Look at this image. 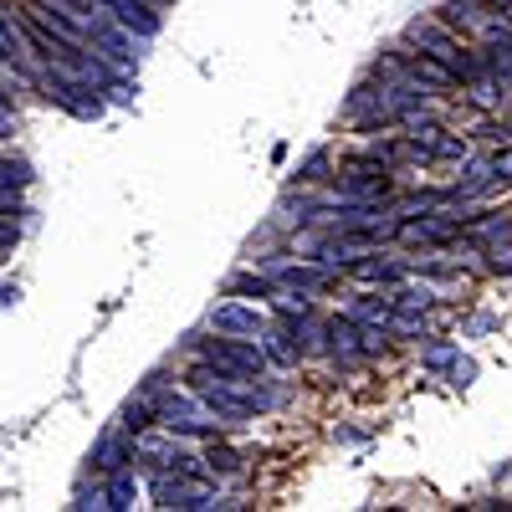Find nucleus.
Wrapping results in <instances>:
<instances>
[{"label": "nucleus", "mask_w": 512, "mask_h": 512, "mask_svg": "<svg viewBox=\"0 0 512 512\" xmlns=\"http://www.w3.org/2000/svg\"><path fill=\"white\" fill-rule=\"evenodd\" d=\"M200 359L216 364V369H226V374H262V369H267V349L246 344V338H236V333H231V338H205Z\"/></svg>", "instance_id": "1"}, {"label": "nucleus", "mask_w": 512, "mask_h": 512, "mask_svg": "<svg viewBox=\"0 0 512 512\" xmlns=\"http://www.w3.org/2000/svg\"><path fill=\"white\" fill-rule=\"evenodd\" d=\"M441 26H451V31H472V36H482V41L507 36V21H502L497 11L477 6V0H451V6H441Z\"/></svg>", "instance_id": "2"}, {"label": "nucleus", "mask_w": 512, "mask_h": 512, "mask_svg": "<svg viewBox=\"0 0 512 512\" xmlns=\"http://www.w3.org/2000/svg\"><path fill=\"white\" fill-rule=\"evenodd\" d=\"M154 502H159V507H180V512L216 507V497H210L205 487H190L185 472H159V477H154Z\"/></svg>", "instance_id": "3"}, {"label": "nucleus", "mask_w": 512, "mask_h": 512, "mask_svg": "<svg viewBox=\"0 0 512 512\" xmlns=\"http://www.w3.org/2000/svg\"><path fill=\"white\" fill-rule=\"evenodd\" d=\"M210 328L236 333V338H262L267 318H262V308H251V303H221L216 313H210Z\"/></svg>", "instance_id": "4"}, {"label": "nucleus", "mask_w": 512, "mask_h": 512, "mask_svg": "<svg viewBox=\"0 0 512 512\" xmlns=\"http://www.w3.org/2000/svg\"><path fill=\"white\" fill-rule=\"evenodd\" d=\"M98 6H108V16L118 26H128L134 36H159V16L144 6V0H98Z\"/></svg>", "instance_id": "5"}, {"label": "nucleus", "mask_w": 512, "mask_h": 512, "mask_svg": "<svg viewBox=\"0 0 512 512\" xmlns=\"http://www.w3.org/2000/svg\"><path fill=\"white\" fill-rule=\"evenodd\" d=\"M159 420L169 425V431H180V436H210V431H216V420H205L185 395H180V400H169V405L159 410Z\"/></svg>", "instance_id": "6"}, {"label": "nucleus", "mask_w": 512, "mask_h": 512, "mask_svg": "<svg viewBox=\"0 0 512 512\" xmlns=\"http://www.w3.org/2000/svg\"><path fill=\"white\" fill-rule=\"evenodd\" d=\"M139 451H144L149 461H159L164 472H185V477L200 472V461H195L185 446H169V441H154V436H149V441H139Z\"/></svg>", "instance_id": "7"}, {"label": "nucleus", "mask_w": 512, "mask_h": 512, "mask_svg": "<svg viewBox=\"0 0 512 512\" xmlns=\"http://www.w3.org/2000/svg\"><path fill=\"white\" fill-rule=\"evenodd\" d=\"M451 221H441V216H420V221H400V231L395 236H405V241H420V246H441V241H451Z\"/></svg>", "instance_id": "8"}, {"label": "nucleus", "mask_w": 512, "mask_h": 512, "mask_svg": "<svg viewBox=\"0 0 512 512\" xmlns=\"http://www.w3.org/2000/svg\"><path fill=\"white\" fill-rule=\"evenodd\" d=\"M272 277L277 282H287V287H323L328 277H333V267H323V262H287V267H272Z\"/></svg>", "instance_id": "9"}, {"label": "nucleus", "mask_w": 512, "mask_h": 512, "mask_svg": "<svg viewBox=\"0 0 512 512\" xmlns=\"http://www.w3.org/2000/svg\"><path fill=\"white\" fill-rule=\"evenodd\" d=\"M431 303H436V292L425 287V282H405V287L390 297V308H400V313H425Z\"/></svg>", "instance_id": "10"}, {"label": "nucleus", "mask_w": 512, "mask_h": 512, "mask_svg": "<svg viewBox=\"0 0 512 512\" xmlns=\"http://www.w3.org/2000/svg\"><path fill=\"white\" fill-rule=\"evenodd\" d=\"M359 338H364V333H359L354 323H328V349H333V354H344V359H349V354H364Z\"/></svg>", "instance_id": "11"}, {"label": "nucleus", "mask_w": 512, "mask_h": 512, "mask_svg": "<svg viewBox=\"0 0 512 512\" xmlns=\"http://www.w3.org/2000/svg\"><path fill=\"white\" fill-rule=\"evenodd\" d=\"M410 72L420 77V82H451L456 72L441 62V57H431V52H410Z\"/></svg>", "instance_id": "12"}, {"label": "nucleus", "mask_w": 512, "mask_h": 512, "mask_svg": "<svg viewBox=\"0 0 512 512\" xmlns=\"http://www.w3.org/2000/svg\"><path fill=\"white\" fill-rule=\"evenodd\" d=\"M354 277L359 282H400L405 267L400 262H354Z\"/></svg>", "instance_id": "13"}, {"label": "nucleus", "mask_w": 512, "mask_h": 512, "mask_svg": "<svg viewBox=\"0 0 512 512\" xmlns=\"http://www.w3.org/2000/svg\"><path fill=\"white\" fill-rule=\"evenodd\" d=\"M359 323H369L374 333H390V297H379V303H359L354 308Z\"/></svg>", "instance_id": "14"}, {"label": "nucleus", "mask_w": 512, "mask_h": 512, "mask_svg": "<svg viewBox=\"0 0 512 512\" xmlns=\"http://www.w3.org/2000/svg\"><path fill=\"white\" fill-rule=\"evenodd\" d=\"M466 154H472V144H466L461 134H446V128H441L436 144H431V159H466Z\"/></svg>", "instance_id": "15"}, {"label": "nucleus", "mask_w": 512, "mask_h": 512, "mask_svg": "<svg viewBox=\"0 0 512 512\" xmlns=\"http://www.w3.org/2000/svg\"><path fill=\"white\" fill-rule=\"evenodd\" d=\"M103 497H108V507H113V512H123V507H134V497H139V482H134V477H113V487H108Z\"/></svg>", "instance_id": "16"}, {"label": "nucleus", "mask_w": 512, "mask_h": 512, "mask_svg": "<svg viewBox=\"0 0 512 512\" xmlns=\"http://www.w3.org/2000/svg\"><path fill=\"white\" fill-rule=\"evenodd\" d=\"M502 98H507V93H502L497 77H477V82H472V103H477V108H497Z\"/></svg>", "instance_id": "17"}, {"label": "nucleus", "mask_w": 512, "mask_h": 512, "mask_svg": "<svg viewBox=\"0 0 512 512\" xmlns=\"http://www.w3.org/2000/svg\"><path fill=\"white\" fill-rule=\"evenodd\" d=\"M31 185V169L26 164H11V159H0V190H21Z\"/></svg>", "instance_id": "18"}, {"label": "nucleus", "mask_w": 512, "mask_h": 512, "mask_svg": "<svg viewBox=\"0 0 512 512\" xmlns=\"http://www.w3.org/2000/svg\"><path fill=\"white\" fill-rule=\"evenodd\" d=\"M262 338H267V359H277V364H292L297 359V349L282 344V333H262Z\"/></svg>", "instance_id": "19"}, {"label": "nucleus", "mask_w": 512, "mask_h": 512, "mask_svg": "<svg viewBox=\"0 0 512 512\" xmlns=\"http://www.w3.org/2000/svg\"><path fill=\"white\" fill-rule=\"evenodd\" d=\"M466 236H472V241H492V236H507V221H502V216H492V221H477V226L466 231Z\"/></svg>", "instance_id": "20"}, {"label": "nucleus", "mask_w": 512, "mask_h": 512, "mask_svg": "<svg viewBox=\"0 0 512 512\" xmlns=\"http://www.w3.org/2000/svg\"><path fill=\"white\" fill-rule=\"evenodd\" d=\"M210 472L236 477V472H241V456H236V451H210Z\"/></svg>", "instance_id": "21"}, {"label": "nucleus", "mask_w": 512, "mask_h": 512, "mask_svg": "<svg viewBox=\"0 0 512 512\" xmlns=\"http://www.w3.org/2000/svg\"><path fill=\"white\" fill-rule=\"evenodd\" d=\"M446 364H456V349H451V344H441V349L425 354V369H446Z\"/></svg>", "instance_id": "22"}, {"label": "nucleus", "mask_w": 512, "mask_h": 512, "mask_svg": "<svg viewBox=\"0 0 512 512\" xmlns=\"http://www.w3.org/2000/svg\"><path fill=\"white\" fill-rule=\"evenodd\" d=\"M0 57H21V47H16V36H11V26H6V16H0Z\"/></svg>", "instance_id": "23"}, {"label": "nucleus", "mask_w": 512, "mask_h": 512, "mask_svg": "<svg viewBox=\"0 0 512 512\" xmlns=\"http://www.w3.org/2000/svg\"><path fill=\"white\" fill-rule=\"evenodd\" d=\"M118 456H123V446H118V441H103L98 461H103V466H113V472H118Z\"/></svg>", "instance_id": "24"}, {"label": "nucleus", "mask_w": 512, "mask_h": 512, "mask_svg": "<svg viewBox=\"0 0 512 512\" xmlns=\"http://www.w3.org/2000/svg\"><path fill=\"white\" fill-rule=\"evenodd\" d=\"M492 169H497L502 180H512V149H507V154H497V159H492Z\"/></svg>", "instance_id": "25"}, {"label": "nucleus", "mask_w": 512, "mask_h": 512, "mask_svg": "<svg viewBox=\"0 0 512 512\" xmlns=\"http://www.w3.org/2000/svg\"><path fill=\"white\" fill-rule=\"evenodd\" d=\"M492 267H497V272H512V246H507V251H492Z\"/></svg>", "instance_id": "26"}, {"label": "nucleus", "mask_w": 512, "mask_h": 512, "mask_svg": "<svg viewBox=\"0 0 512 512\" xmlns=\"http://www.w3.org/2000/svg\"><path fill=\"white\" fill-rule=\"evenodd\" d=\"M6 134H11V103L0 98V139H6Z\"/></svg>", "instance_id": "27"}, {"label": "nucleus", "mask_w": 512, "mask_h": 512, "mask_svg": "<svg viewBox=\"0 0 512 512\" xmlns=\"http://www.w3.org/2000/svg\"><path fill=\"white\" fill-rule=\"evenodd\" d=\"M16 303V287H0V308H11Z\"/></svg>", "instance_id": "28"}, {"label": "nucleus", "mask_w": 512, "mask_h": 512, "mask_svg": "<svg viewBox=\"0 0 512 512\" xmlns=\"http://www.w3.org/2000/svg\"><path fill=\"white\" fill-rule=\"evenodd\" d=\"M72 6H88V0H72Z\"/></svg>", "instance_id": "29"}]
</instances>
